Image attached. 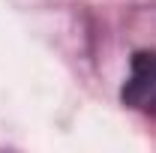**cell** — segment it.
Listing matches in <instances>:
<instances>
[{
  "mask_svg": "<svg viewBox=\"0 0 156 153\" xmlns=\"http://www.w3.org/2000/svg\"><path fill=\"white\" fill-rule=\"evenodd\" d=\"M123 102L135 111L156 114V51H138L123 84Z\"/></svg>",
  "mask_w": 156,
  "mask_h": 153,
  "instance_id": "obj_1",
  "label": "cell"
}]
</instances>
